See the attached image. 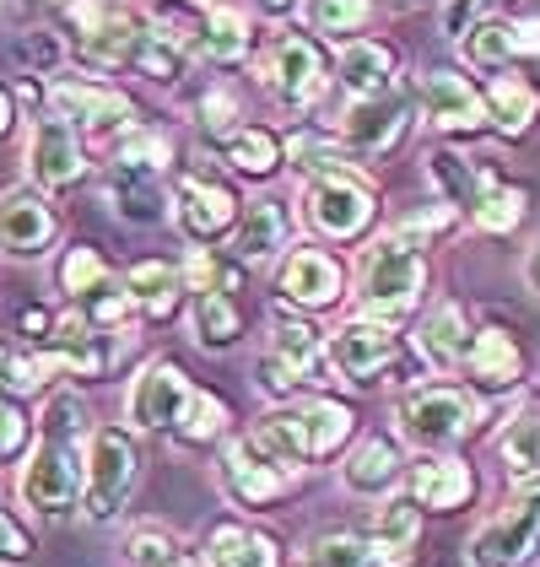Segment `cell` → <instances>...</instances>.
Here are the masks:
<instances>
[{
  "instance_id": "cell-1",
  "label": "cell",
  "mask_w": 540,
  "mask_h": 567,
  "mask_svg": "<svg viewBox=\"0 0 540 567\" xmlns=\"http://www.w3.org/2000/svg\"><path fill=\"white\" fill-rule=\"evenodd\" d=\"M422 292H427V249L405 244L401 233H378L362 244L352 270V313L401 330L422 308Z\"/></svg>"
},
{
  "instance_id": "cell-2",
  "label": "cell",
  "mask_w": 540,
  "mask_h": 567,
  "mask_svg": "<svg viewBox=\"0 0 540 567\" xmlns=\"http://www.w3.org/2000/svg\"><path fill=\"white\" fill-rule=\"evenodd\" d=\"M487 400L465 384H411L395 400V437L416 454H454L465 437L481 433Z\"/></svg>"
},
{
  "instance_id": "cell-3",
  "label": "cell",
  "mask_w": 540,
  "mask_h": 567,
  "mask_svg": "<svg viewBox=\"0 0 540 567\" xmlns=\"http://www.w3.org/2000/svg\"><path fill=\"white\" fill-rule=\"evenodd\" d=\"M255 82H260L270 109L309 114V109L324 103V92L335 87V54H330L324 39L303 33V28L276 33L266 54H255Z\"/></svg>"
},
{
  "instance_id": "cell-4",
  "label": "cell",
  "mask_w": 540,
  "mask_h": 567,
  "mask_svg": "<svg viewBox=\"0 0 540 567\" xmlns=\"http://www.w3.org/2000/svg\"><path fill=\"white\" fill-rule=\"evenodd\" d=\"M298 217L324 244H362L378 221V184L367 168L352 174H324L298 184Z\"/></svg>"
},
{
  "instance_id": "cell-5",
  "label": "cell",
  "mask_w": 540,
  "mask_h": 567,
  "mask_svg": "<svg viewBox=\"0 0 540 567\" xmlns=\"http://www.w3.org/2000/svg\"><path fill=\"white\" fill-rule=\"evenodd\" d=\"M82 492H87V443L39 433L33 454L17 465V497H22L39 519L60 524L82 508Z\"/></svg>"
},
{
  "instance_id": "cell-6",
  "label": "cell",
  "mask_w": 540,
  "mask_h": 567,
  "mask_svg": "<svg viewBox=\"0 0 540 567\" xmlns=\"http://www.w3.org/2000/svg\"><path fill=\"white\" fill-rule=\"evenodd\" d=\"M540 551V476L508 481V497L470 529L465 563L470 567H525Z\"/></svg>"
},
{
  "instance_id": "cell-7",
  "label": "cell",
  "mask_w": 540,
  "mask_h": 567,
  "mask_svg": "<svg viewBox=\"0 0 540 567\" xmlns=\"http://www.w3.org/2000/svg\"><path fill=\"white\" fill-rule=\"evenodd\" d=\"M411 97H416L422 125L433 131V141H444V146H465V141H487V135H492L487 97H481V87H476L465 71H454V65H422L416 82H411Z\"/></svg>"
},
{
  "instance_id": "cell-8",
  "label": "cell",
  "mask_w": 540,
  "mask_h": 567,
  "mask_svg": "<svg viewBox=\"0 0 540 567\" xmlns=\"http://www.w3.org/2000/svg\"><path fill=\"white\" fill-rule=\"evenodd\" d=\"M141 443L131 427L97 422V433L87 443V492H82V519L87 524H114L125 514V503L141 486Z\"/></svg>"
},
{
  "instance_id": "cell-9",
  "label": "cell",
  "mask_w": 540,
  "mask_h": 567,
  "mask_svg": "<svg viewBox=\"0 0 540 567\" xmlns=\"http://www.w3.org/2000/svg\"><path fill=\"white\" fill-rule=\"evenodd\" d=\"M238 217H243L238 189L206 163H184L179 178H174V227L184 238L195 249H222Z\"/></svg>"
},
{
  "instance_id": "cell-10",
  "label": "cell",
  "mask_w": 540,
  "mask_h": 567,
  "mask_svg": "<svg viewBox=\"0 0 540 567\" xmlns=\"http://www.w3.org/2000/svg\"><path fill=\"white\" fill-rule=\"evenodd\" d=\"M49 114H60L82 141H120V135L141 125V109H135L131 92H120L114 82H97V76H54L44 87Z\"/></svg>"
},
{
  "instance_id": "cell-11",
  "label": "cell",
  "mask_w": 540,
  "mask_h": 567,
  "mask_svg": "<svg viewBox=\"0 0 540 567\" xmlns=\"http://www.w3.org/2000/svg\"><path fill=\"white\" fill-rule=\"evenodd\" d=\"M22 163H28V184H33V189H44L49 200H54V195L82 189V184L92 178L87 141L71 131L60 114H49V109L33 120V131H28V152H22Z\"/></svg>"
},
{
  "instance_id": "cell-12",
  "label": "cell",
  "mask_w": 540,
  "mask_h": 567,
  "mask_svg": "<svg viewBox=\"0 0 540 567\" xmlns=\"http://www.w3.org/2000/svg\"><path fill=\"white\" fill-rule=\"evenodd\" d=\"M352 292V281H346V265L335 260L330 249H319V244H292L281 260H276V303L298 308V313H324V308H335L341 298Z\"/></svg>"
},
{
  "instance_id": "cell-13",
  "label": "cell",
  "mask_w": 540,
  "mask_h": 567,
  "mask_svg": "<svg viewBox=\"0 0 540 567\" xmlns=\"http://www.w3.org/2000/svg\"><path fill=\"white\" fill-rule=\"evenodd\" d=\"M401 357V330L395 324H378V319H362L346 313L335 330H330V373L335 384H378Z\"/></svg>"
},
{
  "instance_id": "cell-14",
  "label": "cell",
  "mask_w": 540,
  "mask_h": 567,
  "mask_svg": "<svg viewBox=\"0 0 540 567\" xmlns=\"http://www.w3.org/2000/svg\"><path fill=\"white\" fill-rule=\"evenodd\" d=\"M411 120H416V97L390 92V97L341 103V114L330 120V131L341 135V141H346V146H352V152L362 157V163H378V157H390V152H395V146L405 141Z\"/></svg>"
},
{
  "instance_id": "cell-15",
  "label": "cell",
  "mask_w": 540,
  "mask_h": 567,
  "mask_svg": "<svg viewBox=\"0 0 540 567\" xmlns=\"http://www.w3.org/2000/svg\"><path fill=\"white\" fill-rule=\"evenodd\" d=\"M195 400V384L174 357H152L141 373H135L131 394H125V416H131L135 433H179L184 411Z\"/></svg>"
},
{
  "instance_id": "cell-16",
  "label": "cell",
  "mask_w": 540,
  "mask_h": 567,
  "mask_svg": "<svg viewBox=\"0 0 540 567\" xmlns=\"http://www.w3.org/2000/svg\"><path fill=\"white\" fill-rule=\"evenodd\" d=\"M454 54L470 65V71H487V76H502V71H519V60H540V17H525V11H502V17H487L476 22Z\"/></svg>"
},
{
  "instance_id": "cell-17",
  "label": "cell",
  "mask_w": 540,
  "mask_h": 567,
  "mask_svg": "<svg viewBox=\"0 0 540 567\" xmlns=\"http://www.w3.org/2000/svg\"><path fill=\"white\" fill-rule=\"evenodd\" d=\"M298 221H303L298 217V200L260 189V195H249V200H243V217H238V227H232L227 249L249 265V270H255V265H270V260H281V255L292 249Z\"/></svg>"
},
{
  "instance_id": "cell-18",
  "label": "cell",
  "mask_w": 540,
  "mask_h": 567,
  "mask_svg": "<svg viewBox=\"0 0 540 567\" xmlns=\"http://www.w3.org/2000/svg\"><path fill=\"white\" fill-rule=\"evenodd\" d=\"M60 244V212L44 189L17 184L0 189V255L6 260H44Z\"/></svg>"
},
{
  "instance_id": "cell-19",
  "label": "cell",
  "mask_w": 540,
  "mask_h": 567,
  "mask_svg": "<svg viewBox=\"0 0 540 567\" xmlns=\"http://www.w3.org/2000/svg\"><path fill=\"white\" fill-rule=\"evenodd\" d=\"M465 390H476L481 400H497V394L519 390L525 384V347L513 330L502 324H476V341L465 351Z\"/></svg>"
},
{
  "instance_id": "cell-20",
  "label": "cell",
  "mask_w": 540,
  "mask_h": 567,
  "mask_svg": "<svg viewBox=\"0 0 540 567\" xmlns=\"http://www.w3.org/2000/svg\"><path fill=\"white\" fill-rule=\"evenodd\" d=\"M422 178H427L433 200H449V206H459V212H465V221H470V212L481 206V195H487L502 174H497V163L465 157L459 146L433 141V146L422 152Z\"/></svg>"
},
{
  "instance_id": "cell-21",
  "label": "cell",
  "mask_w": 540,
  "mask_h": 567,
  "mask_svg": "<svg viewBox=\"0 0 540 567\" xmlns=\"http://www.w3.org/2000/svg\"><path fill=\"white\" fill-rule=\"evenodd\" d=\"M217 476H222L227 503L243 508V514H260V508H270V503H281V497L292 492V481H298V476H287V471H276V465H266V460L243 443V433L227 437Z\"/></svg>"
},
{
  "instance_id": "cell-22",
  "label": "cell",
  "mask_w": 540,
  "mask_h": 567,
  "mask_svg": "<svg viewBox=\"0 0 540 567\" xmlns=\"http://www.w3.org/2000/svg\"><path fill=\"white\" fill-rule=\"evenodd\" d=\"M281 362H292L319 394L335 390V373H330V330H319L309 313H298V308L276 303L270 308V347Z\"/></svg>"
},
{
  "instance_id": "cell-23",
  "label": "cell",
  "mask_w": 540,
  "mask_h": 567,
  "mask_svg": "<svg viewBox=\"0 0 540 567\" xmlns=\"http://www.w3.org/2000/svg\"><path fill=\"white\" fill-rule=\"evenodd\" d=\"M401 49L367 33V39H352V44L335 49V87L346 103L390 97V92H401Z\"/></svg>"
},
{
  "instance_id": "cell-24",
  "label": "cell",
  "mask_w": 540,
  "mask_h": 567,
  "mask_svg": "<svg viewBox=\"0 0 540 567\" xmlns=\"http://www.w3.org/2000/svg\"><path fill=\"white\" fill-rule=\"evenodd\" d=\"M255 33H260V22L238 0H217L195 22V60L211 71H238L255 60Z\"/></svg>"
},
{
  "instance_id": "cell-25",
  "label": "cell",
  "mask_w": 540,
  "mask_h": 567,
  "mask_svg": "<svg viewBox=\"0 0 540 567\" xmlns=\"http://www.w3.org/2000/svg\"><path fill=\"white\" fill-rule=\"evenodd\" d=\"M476 492H481V481H476V471L459 454H422V460H411L405 497L422 514H459V508H470Z\"/></svg>"
},
{
  "instance_id": "cell-26",
  "label": "cell",
  "mask_w": 540,
  "mask_h": 567,
  "mask_svg": "<svg viewBox=\"0 0 540 567\" xmlns=\"http://www.w3.org/2000/svg\"><path fill=\"white\" fill-rule=\"evenodd\" d=\"M114 341H120V336L92 330L87 319H82V308H71V313L54 319V330H49V341L39 351L54 357V368H60L65 379H108V368H114Z\"/></svg>"
},
{
  "instance_id": "cell-27",
  "label": "cell",
  "mask_w": 540,
  "mask_h": 567,
  "mask_svg": "<svg viewBox=\"0 0 540 567\" xmlns=\"http://www.w3.org/2000/svg\"><path fill=\"white\" fill-rule=\"evenodd\" d=\"M405 476H411V460H405L401 437H362L341 465V486L352 497H373V503L395 497V486H405Z\"/></svg>"
},
{
  "instance_id": "cell-28",
  "label": "cell",
  "mask_w": 540,
  "mask_h": 567,
  "mask_svg": "<svg viewBox=\"0 0 540 567\" xmlns=\"http://www.w3.org/2000/svg\"><path fill=\"white\" fill-rule=\"evenodd\" d=\"M470 341H476V324H470V308L459 303V298L433 303L422 313V324H416V357H422L433 373H459Z\"/></svg>"
},
{
  "instance_id": "cell-29",
  "label": "cell",
  "mask_w": 540,
  "mask_h": 567,
  "mask_svg": "<svg viewBox=\"0 0 540 567\" xmlns=\"http://www.w3.org/2000/svg\"><path fill=\"white\" fill-rule=\"evenodd\" d=\"M200 567H287V551L270 529L243 519H217L200 540Z\"/></svg>"
},
{
  "instance_id": "cell-30",
  "label": "cell",
  "mask_w": 540,
  "mask_h": 567,
  "mask_svg": "<svg viewBox=\"0 0 540 567\" xmlns=\"http://www.w3.org/2000/svg\"><path fill=\"white\" fill-rule=\"evenodd\" d=\"M103 206L131 227H163L174 217V189H168V178L108 168L103 174Z\"/></svg>"
},
{
  "instance_id": "cell-31",
  "label": "cell",
  "mask_w": 540,
  "mask_h": 567,
  "mask_svg": "<svg viewBox=\"0 0 540 567\" xmlns=\"http://www.w3.org/2000/svg\"><path fill=\"white\" fill-rule=\"evenodd\" d=\"M217 157L227 163V174L243 178V184H276V178L287 174V135L276 131V125H243L238 135H227L222 146H217Z\"/></svg>"
},
{
  "instance_id": "cell-32",
  "label": "cell",
  "mask_w": 540,
  "mask_h": 567,
  "mask_svg": "<svg viewBox=\"0 0 540 567\" xmlns=\"http://www.w3.org/2000/svg\"><path fill=\"white\" fill-rule=\"evenodd\" d=\"M481 97H487V120H492V135L502 141H525L536 135L540 125V87L519 71H502V76H487L481 82Z\"/></svg>"
},
{
  "instance_id": "cell-33",
  "label": "cell",
  "mask_w": 540,
  "mask_h": 567,
  "mask_svg": "<svg viewBox=\"0 0 540 567\" xmlns=\"http://www.w3.org/2000/svg\"><path fill=\"white\" fill-rule=\"evenodd\" d=\"M362 535H367V546L378 551L384 567H411V551H416V540H422V508H416L411 497H384V503L367 514Z\"/></svg>"
},
{
  "instance_id": "cell-34",
  "label": "cell",
  "mask_w": 540,
  "mask_h": 567,
  "mask_svg": "<svg viewBox=\"0 0 540 567\" xmlns=\"http://www.w3.org/2000/svg\"><path fill=\"white\" fill-rule=\"evenodd\" d=\"M125 292H131L135 313H141L146 324L174 319V313H179V303L189 298L184 270L174 260H135L131 270H125Z\"/></svg>"
},
{
  "instance_id": "cell-35",
  "label": "cell",
  "mask_w": 540,
  "mask_h": 567,
  "mask_svg": "<svg viewBox=\"0 0 540 567\" xmlns=\"http://www.w3.org/2000/svg\"><path fill=\"white\" fill-rule=\"evenodd\" d=\"M189 330L200 351H238L249 336V313L232 292H200L189 298Z\"/></svg>"
},
{
  "instance_id": "cell-36",
  "label": "cell",
  "mask_w": 540,
  "mask_h": 567,
  "mask_svg": "<svg viewBox=\"0 0 540 567\" xmlns=\"http://www.w3.org/2000/svg\"><path fill=\"white\" fill-rule=\"evenodd\" d=\"M287 168L298 178H324V174H352V168H362V157L341 141V135L330 131H287Z\"/></svg>"
},
{
  "instance_id": "cell-37",
  "label": "cell",
  "mask_w": 540,
  "mask_h": 567,
  "mask_svg": "<svg viewBox=\"0 0 540 567\" xmlns=\"http://www.w3.org/2000/svg\"><path fill=\"white\" fill-rule=\"evenodd\" d=\"M108 168L168 178L179 168V146H174V135L163 131V125H146V120H141V125H131V131L108 146Z\"/></svg>"
},
{
  "instance_id": "cell-38",
  "label": "cell",
  "mask_w": 540,
  "mask_h": 567,
  "mask_svg": "<svg viewBox=\"0 0 540 567\" xmlns=\"http://www.w3.org/2000/svg\"><path fill=\"white\" fill-rule=\"evenodd\" d=\"M378 0H303V28L324 39V44H352V39H367V28L378 22Z\"/></svg>"
},
{
  "instance_id": "cell-39",
  "label": "cell",
  "mask_w": 540,
  "mask_h": 567,
  "mask_svg": "<svg viewBox=\"0 0 540 567\" xmlns=\"http://www.w3.org/2000/svg\"><path fill=\"white\" fill-rule=\"evenodd\" d=\"M298 411H303V427H309V443H314V465L335 460L357 433V411L335 394H309V400H298Z\"/></svg>"
},
{
  "instance_id": "cell-40",
  "label": "cell",
  "mask_w": 540,
  "mask_h": 567,
  "mask_svg": "<svg viewBox=\"0 0 540 567\" xmlns=\"http://www.w3.org/2000/svg\"><path fill=\"white\" fill-rule=\"evenodd\" d=\"M530 212H536V195H530V184L497 178L492 189L481 195V206L470 212V227H476L481 238H508V233H519V221H530Z\"/></svg>"
},
{
  "instance_id": "cell-41",
  "label": "cell",
  "mask_w": 540,
  "mask_h": 567,
  "mask_svg": "<svg viewBox=\"0 0 540 567\" xmlns=\"http://www.w3.org/2000/svg\"><path fill=\"white\" fill-rule=\"evenodd\" d=\"M497 449V465L508 471V481H530L540 476V411H513L508 422H502V433L492 437Z\"/></svg>"
},
{
  "instance_id": "cell-42",
  "label": "cell",
  "mask_w": 540,
  "mask_h": 567,
  "mask_svg": "<svg viewBox=\"0 0 540 567\" xmlns=\"http://www.w3.org/2000/svg\"><path fill=\"white\" fill-rule=\"evenodd\" d=\"M195 125H200V135H206L211 146H222L227 135H238L243 125H255V120H249V109H243V92L217 76L211 87L195 97Z\"/></svg>"
},
{
  "instance_id": "cell-43",
  "label": "cell",
  "mask_w": 540,
  "mask_h": 567,
  "mask_svg": "<svg viewBox=\"0 0 540 567\" xmlns=\"http://www.w3.org/2000/svg\"><path fill=\"white\" fill-rule=\"evenodd\" d=\"M298 567H384L362 529H319L298 551Z\"/></svg>"
},
{
  "instance_id": "cell-44",
  "label": "cell",
  "mask_w": 540,
  "mask_h": 567,
  "mask_svg": "<svg viewBox=\"0 0 540 567\" xmlns=\"http://www.w3.org/2000/svg\"><path fill=\"white\" fill-rule=\"evenodd\" d=\"M54 281H60V292H65L71 303H82L97 287L114 281V265H108V255H103L97 244H71V249L60 255V265H54Z\"/></svg>"
},
{
  "instance_id": "cell-45",
  "label": "cell",
  "mask_w": 540,
  "mask_h": 567,
  "mask_svg": "<svg viewBox=\"0 0 540 567\" xmlns=\"http://www.w3.org/2000/svg\"><path fill=\"white\" fill-rule=\"evenodd\" d=\"M125 567H200V557L163 524H135L125 535Z\"/></svg>"
},
{
  "instance_id": "cell-46",
  "label": "cell",
  "mask_w": 540,
  "mask_h": 567,
  "mask_svg": "<svg viewBox=\"0 0 540 567\" xmlns=\"http://www.w3.org/2000/svg\"><path fill=\"white\" fill-rule=\"evenodd\" d=\"M459 227H465V212H459V206H449V200H422L416 212L395 217L390 233H401L405 244H416V249H433V244H444Z\"/></svg>"
},
{
  "instance_id": "cell-47",
  "label": "cell",
  "mask_w": 540,
  "mask_h": 567,
  "mask_svg": "<svg viewBox=\"0 0 540 567\" xmlns=\"http://www.w3.org/2000/svg\"><path fill=\"white\" fill-rule=\"evenodd\" d=\"M174 437L189 443V449H206V443H217V437H232V405L217 400L211 390H195V400H189V411H184V422Z\"/></svg>"
},
{
  "instance_id": "cell-48",
  "label": "cell",
  "mask_w": 540,
  "mask_h": 567,
  "mask_svg": "<svg viewBox=\"0 0 540 567\" xmlns=\"http://www.w3.org/2000/svg\"><path fill=\"white\" fill-rule=\"evenodd\" d=\"M255 390L266 394V400H276V405H298V400H309V394H319L292 362H281L276 351H260L255 357Z\"/></svg>"
},
{
  "instance_id": "cell-49",
  "label": "cell",
  "mask_w": 540,
  "mask_h": 567,
  "mask_svg": "<svg viewBox=\"0 0 540 567\" xmlns=\"http://www.w3.org/2000/svg\"><path fill=\"white\" fill-rule=\"evenodd\" d=\"M39 443V422L28 416V405L17 394H0V471L6 465H22Z\"/></svg>"
},
{
  "instance_id": "cell-50",
  "label": "cell",
  "mask_w": 540,
  "mask_h": 567,
  "mask_svg": "<svg viewBox=\"0 0 540 567\" xmlns=\"http://www.w3.org/2000/svg\"><path fill=\"white\" fill-rule=\"evenodd\" d=\"M11 54H17V65H22L28 76H54V71L65 65L71 44H65L54 28H28V33H17Z\"/></svg>"
},
{
  "instance_id": "cell-51",
  "label": "cell",
  "mask_w": 540,
  "mask_h": 567,
  "mask_svg": "<svg viewBox=\"0 0 540 567\" xmlns=\"http://www.w3.org/2000/svg\"><path fill=\"white\" fill-rule=\"evenodd\" d=\"M22 563H33V529L17 519L6 508V497H0V567H22Z\"/></svg>"
},
{
  "instance_id": "cell-52",
  "label": "cell",
  "mask_w": 540,
  "mask_h": 567,
  "mask_svg": "<svg viewBox=\"0 0 540 567\" xmlns=\"http://www.w3.org/2000/svg\"><path fill=\"white\" fill-rule=\"evenodd\" d=\"M255 22H298L303 17V0H238Z\"/></svg>"
},
{
  "instance_id": "cell-53",
  "label": "cell",
  "mask_w": 540,
  "mask_h": 567,
  "mask_svg": "<svg viewBox=\"0 0 540 567\" xmlns=\"http://www.w3.org/2000/svg\"><path fill=\"white\" fill-rule=\"evenodd\" d=\"M17 131V97H11V87H0V141Z\"/></svg>"
},
{
  "instance_id": "cell-54",
  "label": "cell",
  "mask_w": 540,
  "mask_h": 567,
  "mask_svg": "<svg viewBox=\"0 0 540 567\" xmlns=\"http://www.w3.org/2000/svg\"><path fill=\"white\" fill-rule=\"evenodd\" d=\"M525 287L540 298V238L530 244V255H525Z\"/></svg>"
},
{
  "instance_id": "cell-55",
  "label": "cell",
  "mask_w": 540,
  "mask_h": 567,
  "mask_svg": "<svg viewBox=\"0 0 540 567\" xmlns=\"http://www.w3.org/2000/svg\"><path fill=\"white\" fill-rule=\"evenodd\" d=\"M174 6H184V11H206V6H217V0H174Z\"/></svg>"
},
{
  "instance_id": "cell-56",
  "label": "cell",
  "mask_w": 540,
  "mask_h": 567,
  "mask_svg": "<svg viewBox=\"0 0 540 567\" xmlns=\"http://www.w3.org/2000/svg\"><path fill=\"white\" fill-rule=\"evenodd\" d=\"M378 6H384V11H390V6H401L405 11V6H427V0H378Z\"/></svg>"
},
{
  "instance_id": "cell-57",
  "label": "cell",
  "mask_w": 540,
  "mask_h": 567,
  "mask_svg": "<svg viewBox=\"0 0 540 567\" xmlns=\"http://www.w3.org/2000/svg\"><path fill=\"white\" fill-rule=\"evenodd\" d=\"M530 6H536V17H540V0H530Z\"/></svg>"
}]
</instances>
